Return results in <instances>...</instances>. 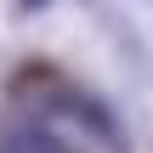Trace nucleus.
<instances>
[{
	"mask_svg": "<svg viewBox=\"0 0 153 153\" xmlns=\"http://www.w3.org/2000/svg\"><path fill=\"white\" fill-rule=\"evenodd\" d=\"M23 6H28V11H34V6H45V0H23Z\"/></svg>",
	"mask_w": 153,
	"mask_h": 153,
	"instance_id": "f03ea898",
	"label": "nucleus"
},
{
	"mask_svg": "<svg viewBox=\"0 0 153 153\" xmlns=\"http://www.w3.org/2000/svg\"><path fill=\"white\" fill-rule=\"evenodd\" d=\"M0 153H68L51 131H40V125H28V131H11L6 142H0Z\"/></svg>",
	"mask_w": 153,
	"mask_h": 153,
	"instance_id": "f257e3e1",
	"label": "nucleus"
}]
</instances>
